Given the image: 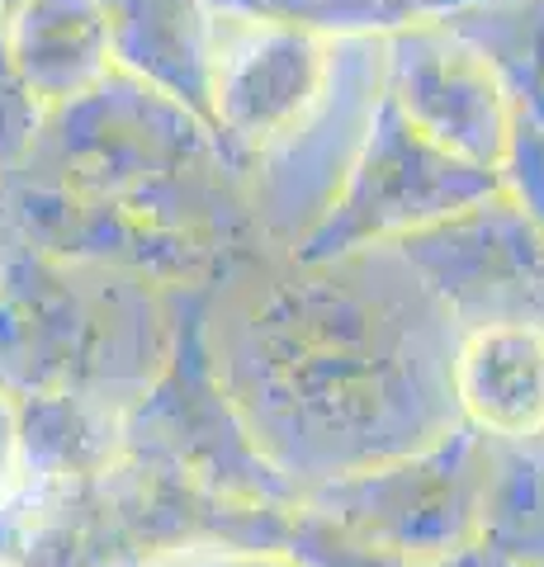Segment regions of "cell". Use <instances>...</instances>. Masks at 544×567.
I'll list each match as a JSON object with an SVG mask.
<instances>
[{
    "label": "cell",
    "instance_id": "obj_9",
    "mask_svg": "<svg viewBox=\"0 0 544 567\" xmlns=\"http://www.w3.org/2000/svg\"><path fill=\"white\" fill-rule=\"evenodd\" d=\"M114 71L152 85L214 128V10L204 0H100Z\"/></svg>",
    "mask_w": 544,
    "mask_h": 567
},
{
    "label": "cell",
    "instance_id": "obj_13",
    "mask_svg": "<svg viewBox=\"0 0 544 567\" xmlns=\"http://www.w3.org/2000/svg\"><path fill=\"white\" fill-rule=\"evenodd\" d=\"M214 14L233 20L304 29L322 39H360V33H393L408 24V14L393 10L389 0H204Z\"/></svg>",
    "mask_w": 544,
    "mask_h": 567
},
{
    "label": "cell",
    "instance_id": "obj_15",
    "mask_svg": "<svg viewBox=\"0 0 544 567\" xmlns=\"http://www.w3.org/2000/svg\"><path fill=\"white\" fill-rule=\"evenodd\" d=\"M389 6L402 10L408 20H441V14L469 10V6H483V0H389Z\"/></svg>",
    "mask_w": 544,
    "mask_h": 567
},
{
    "label": "cell",
    "instance_id": "obj_14",
    "mask_svg": "<svg viewBox=\"0 0 544 567\" xmlns=\"http://www.w3.org/2000/svg\"><path fill=\"white\" fill-rule=\"evenodd\" d=\"M43 123H48V104L29 91V81L20 76V66H14L6 48V33H0V181H10L20 171L33 137L43 133Z\"/></svg>",
    "mask_w": 544,
    "mask_h": 567
},
{
    "label": "cell",
    "instance_id": "obj_12",
    "mask_svg": "<svg viewBox=\"0 0 544 567\" xmlns=\"http://www.w3.org/2000/svg\"><path fill=\"white\" fill-rule=\"evenodd\" d=\"M441 24L487 58L512 100V114L544 128V0H483L441 14Z\"/></svg>",
    "mask_w": 544,
    "mask_h": 567
},
{
    "label": "cell",
    "instance_id": "obj_7",
    "mask_svg": "<svg viewBox=\"0 0 544 567\" xmlns=\"http://www.w3.org/2000/svg\"><path fill=\"white\" fill-rule=\"evenodd\" d=\"M383 91L421 137L469 166L497 171L512 142V100L473 43L441 20L383 33Z\"/></svg>",
    "mask_w": 544,
    "mask_h": 567
},
{
    "label": "cell",
    "instance_id": "obj_1",
    "mask_svg": "<svg viewBox=\"0 0 544 567\" xmlns=\"http://www.w3.org/2000/svg\"><path fill=\"white\" fill-rule=\"evenodd\" d=\"M460 331L402 251L294 260L260 246L204 289V354L279 468L365 473L460 431Z\"/></svg>",
    "mask_w": 544,
    "mask_h": 567
},
{
    "label": "cell",
    "instance_id": "obj_8",
    "mask_svg": "<svg viewBox=\"0 0 544 567\" xmlns=\"http://www.w3.org/2000/svg\"><path fill=\"white\" fill-rule=\"evenodd\" d=\"M337 39L304 29L214 14V137L227 162L247 171L318 104Z\"/></svg>",
    "mask_w": 544,
    "mask_h": 567
},
{
    "label": "cell",
    "instance_id": "obj_3",
    "mask_svg": "<svg viewBox=\"0 0 544 567\" xmlns=\"http://www.w3.org/2000/svg\"><path fill=\"white\" fill-rule=\"evenodd\" d=\"M181 293L0 233V393L129 412L175 350Z\"/></svg>",
    "mask_w": 544,
    "mask_h": 567
},
{
    "label": "cell",
    "instance_id": "obj_17",
    "mask_svg": "<svg viewBox=\"0 0 544 567\" xmlns=\"http://www.w3.org/2000/svg\"><path fill=\"white\" fill-rule=\"evenodd\" d=\"M0 567H10V563H0Z\"/></svg>",
    "mask_w": 544,
    "mask_h": 567
},
{
    "label": "cell",
    "instance_id": "obj_11",
    "mask_svg": "<svg viewBox=\"0 0 544 567\" xmlns=\"http://www.w3.org/2000/svg\"><path fill=\"white\" fill-rule=\"evenodd\" d=\"M0 33L29 91L48 110L81 100L114 71L100 0H24L0 20Z\"/></svg>",
    "mask_w": 544,
    "mask_h": 567
},
{
    "label": "cell",
    "instance_id": "obj_2",
    "mask_svg": "<svg viewBox=\"0 0 544 567\" xmlns=\"http://www.w3.org/2000/svg\"><path fill=\"white\" fill-rule=\"evenodd\" d=\"M0 233L162 289H208L266 246L214 128L124 71L48 110L20 171L0 181Z\"/></svg>",
    "mask_w": 544,
    "mask_h": 567
},
{
    "label": "cell",
    "instance_id": "obj_16",
    "mask_svg": "<svg viewBox=\"0 0 544 567\" xmlns=\"http://www.w3.org/2000/svg\"><path fill=\"white\" fill-rule=\"evenodd\" d=\"M14 6H24V0H0V20H6V14H10Z\"/></svg>",
    "mask_w": 544,
    "mask_h": 567
},
{
    "label": "cell",
    "instance_id": "obj_5",
    "mask_svg": "<svg viewBox=\"0 0 544 567\" xmlns=\"http://www.w3.org/2000/svg\"><path fill=\"white\" fill-rule=\"evenodd\" d=\"M502 189L497 171L469 166L431 137H421L383 91L370 142L346 175L327 218L294 246V260H331L360 246H389L412 233L460 218Z\"/></svg>",
    "mask_w": 544,
    "mask_h": 567
},
{
    "label": "cell",
    "instance_id": "obj_10",
    "mask_svg": "<svg viewBox=\"0 0 544 567\" xmlns=\"http://www.w3.org/2000/svg\"><path fill=\"white\" fill-rule=\"evenodd\" d=\"M454 402L479 435H544V327H483L454 346Z\"/></svg>",
    "mask_w": 544,
    "mask_h": 567
},
{
    "label": "cell",
    "instance_id": "obj_6",
    "mask_svg": "<svg viewBox=\"0 0 544 567\" xmlns=\"http://www.w3.org/2000/svg\"><path fill=\"white\" fill-rule=\"evenodd\" d=\"M393 246L460 336L544 327V227L506 189Z\"/></svg>",
    "mask_w": 544,
    "mask_h": 567
},
{
    "label": "cell",
    "instance_id": "obj_4",
    "mask_svg": "<svg viewBox=\"0 0 544 567\" xmlns=\"http://www.w3.org/2000/svg\"><path fill=\"white\" fill-rule=\"evenodd\" d=\"M379 100L383 33L337 39L318 104L247 171V204L270 251H294L327 218L370 142Z\"/></svg>",
    "mask_w": 544,
    "mask_h": 567
}]
</instances>
